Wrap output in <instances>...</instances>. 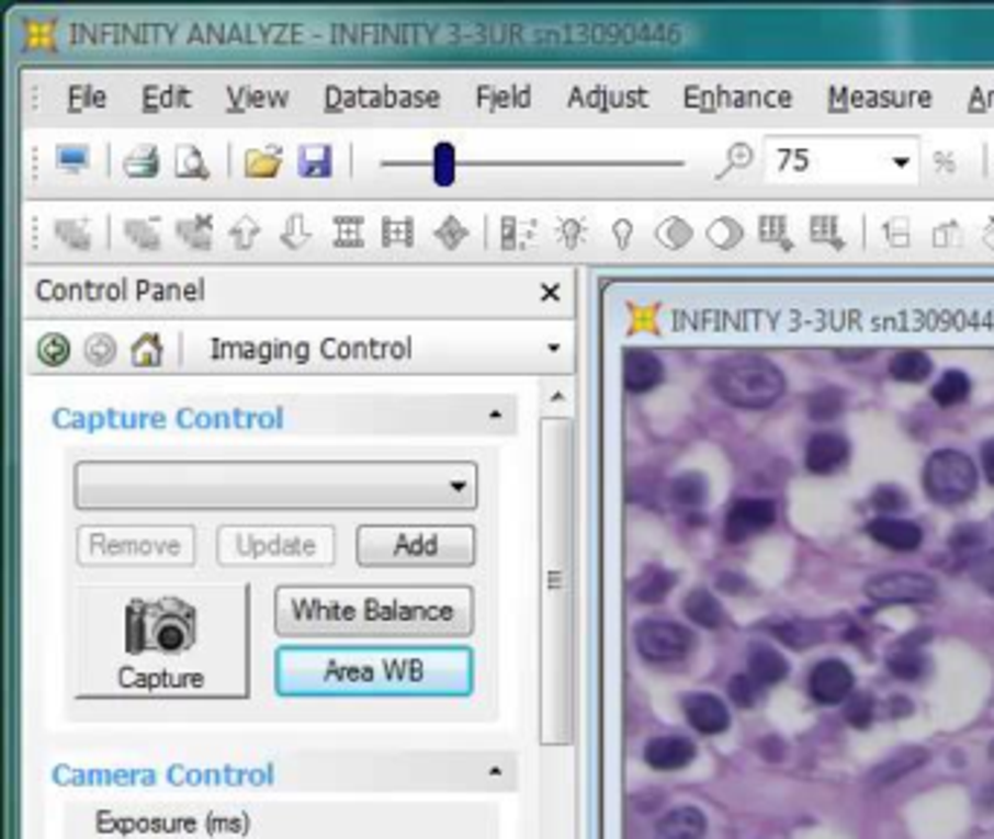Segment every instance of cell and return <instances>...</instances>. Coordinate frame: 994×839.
Returning <instances> with one entry per match:
<instances>
[{
    "label": "cell",
    "mask_w": 994,
    "mask_h": 839,
    "mask_svg": "<svg viewBox=\"0 0 994 839\" xmlns=\"http://www.w3.org/2000/svg\"><path fill=\"white\" fill-rule=\"evenodd\" d=\"M718 589L730 594H744L749 589V580L738 571H723V575H718Z\"/></svg>",
    "instance_id": "4dcf8cb0"
},
{
    "label": "cell",
    "mask_w": 994,
    "mask_h": 839,
    "mask_svg": "<svg viewBox=\"0 0 994 839\" xmlns=\"http://www.w3.org/2000/svg\"><path fill=\"white\" fill-rule=\"evenodd\" d=\"M971 376L962 367H948V371L934 382V388H930V397H934L936 406L942 408H957L965 406L971 399Z\"/></svg>",
    "instance_id": "ffe728a7"
},
{
    "label": "cell",
    "mask_w": 994,
    "mask_h": 839,
    "mask_svg": "<svg viewBox=\"0 0 994 839\" xmlns=\"http://www.w3.org/2000/svg\"><path fill=\"white\" fill-rule=\"evenodd\" d=\"M694 744L689 738H680V735H659V738L647 740L645 746V763L651 770L659 772L686 770L694 761Z\"/></svg>",
    "instance_id": "4fadbf2b"
},
{
    "label": "cell",
    "mask_w": 994,
    "mask_h": 839,
    "mask_svg": "<svg viewBox=\"0 0 994 839\" xmlns=\"http://www.w3.org/2000/svg\"><path fill=\"white\" fill-rule=\"evenodd\" d=\"M980 466H983L986 481L994 487V438H986L983 446H980Z\"/></svg>",
    "instance_id": "1f68e13d"
},
{
    "label": "cell",
    "mask_w": 994,
    "mask_h": 839,
    "mask_svg": "<svg viewBox=\"0 0 994 839\" xmlns=\"http://www.w3.org/2000/svg\"><path fill=\"white\" fill-rule=\"evenodd\" d=\"M910 712H913V705L907 703V696H893V700H890V714H893V717H904V714Z\"/></svg>",
    "instance_id": "d6a6232c"
},
{
    "label": "cell",
    "mask_w": 994,
    "mask_h": 839,
    "mask_svg": "<svg viewBox=\"0 0 994 839\" xmlns=\"http://www.w3.org/2000/svg\"><path fill=\"white\" fill-rule=\"evenodd\" d=\"M68 353L70 344L61 339V336H47V339L42 341V350H38V356H42V362H47V365H61V362L68 359Z\"/></svg>",
    "instance_id": "83f0119b"
},
{
    "label": "cell",
    "mask_w": 994,
    "mask_h": 839,
    "mask_svg": "<svg viewBox=\"0 0 994 839\" xmlns=\"http://www.w3.org/2000/svg\"><path fill=\"white\" fill-rule=\"evenodd\" d=\"M849 461L851 443L846 434L825 429V432L811 434V441L805 443V469L811 475H837L846 469Z\"/></svg>",
    "instance_id": "ba28073f"
},
{
    "label": "cell",
    "mask_w": 994,
    "mask_h": 839,
    "mask_svg": "<svg viewBox=\"0 0 994 839\" xmlns=\"http://www.w3.org/2000/svg\"><path fill=\"white\" fill-rule=\"evenodd\" d=\"M807 694L820 705H840L855 694V670L843 659L816 661L807 673Z\"/></svg>",
    "instance_id": "52a82bcc"
},
{
    "label": "cell",
    "mask_w": 994,
    "mask_h": 839,
    "mask_svg": "<svg viewBox=\"0 0 994 839\" xmlns=\"http://www.w3.org/2000/svg\"><path fill=\"white\" fill-rule=\"evenodd\" d=\"M674 583H677V575L668 571L663 566H647L642 575L636 577V583H633V598L639 603H663L668 594H671Z\"/></svg>",
    "instance_id": "44dd1931"
},
{
    "label": "cell",
    "mask_w": 994,
    "mask_h": 839,
    "mask_svg": "<svg viewBox=\"0 0 994 839\" xmlns=\"http://www.w3.org/2000/svg\"><path fill=\"white\" fill-rule=\"evenodd\" d=\"M705 837V814L694 805H682L659 816L656 823V839H703Z\"/></svg>",
    "instance_id": "5bb4252c"
},
{
    "label": "cell",
    "mask_w": 994,
    "mask_h": 839,
    "mask_svg": "<svg viewBox=\"0 0 994 839\" xmlns=\"http://www.w3.org/2000/svg\"><path fill=\"white\" fill-rule=\"evenodd\" d=\"M694 636L689 627L668 619H645L636 624V650L645 661L668 665L689 656Z\"/></svg>",
    "instance_id": "277c9868"
},
{
    "label": "cell",
    "mask_w": 994,
    "mask_h": 839,
    "mask_svg": "<svg viewBox=\"0 0 994 839\" xmlns=\"http://www.w3.org/2000/svg\"><path fill=\"white\" fill-rule=\"evenodd\" d=\"M989 755H992V758H994V744H992V746H989Z\"/></svg>",
    "instance_id": "e575fe53"
},
{
    "label": "cell",
    "mask_w": 994,
    "mask_h": 839,
    "mask_svg": "<svg viewBox=\"0 0 994 839\" xmlns=\"http://www.w3.org/2000/svg\"><path fill=\"white\" fill-rule=\"evenodd\" d=\"M927 758H930V755H927L925 746H904V749H899L895 755H890L884 763H878L876 770L869 772V781L878 784V787H881V784H893V781L904 779L910 772L922 770L927 763Z\"/></svg>",
    "instance_id": "2e32d148"
},
{
    "label": "cell",
    "mask_w": 994,
    "mask_h": 839,
    "mask_svg": "<svg viewBox=\"0 0 994 839\" xmlns=\"http://www.w3.org/2000/svg\"><path fill=\"white\" fill-rule=\"evenodd\" d=\"M682 612H686V619L700 630H721L726 624V610L721 606V601L714 598L709 589H691L686 598H682Z\"/></svg>",
    "instance_id": "d6986e66"
},
{
    "label": "cell",
    "mask_w": 994,
    "mask_h": 839,
    "mask_svg": "<svg viewBox=\"0 0 994 839\" xmlns=\"http://www.w3.org/2000/svg\"><path fill=\"white\" fill-rule=\"evenodd\" d=\"M682 714L691 723V729H697L700 735H721L730 729V708L723 703L721 696L714 694H686L682 696Z\"/></svg>",
    "instance_id": "8fae6325"
},
{
    "label": "cell",
    "mask_w": 994,
    "mask_h": 839,
    "mask_svg": "<svg viewBox=\"0 0 994 839\" xmlns=\"http://www.w3.org/2000/svg\"><path fill=\"white\" fill-rule=\"evenodd\" d=\"M135 615H140V627L132 624V642L140 636V650H163L176 653L190 642V630H193V615L188 606L181 603H135ZM132 645V647H137Z\"/></svg>",
    "instance_id": "3957f363"
},
{
    "label": "cell",
    "mask_w": 994,
    "mask_h": 839,
    "mask_svg": "<svg viewBox=\"0 0 994 839\" xmlns=\"http://www.w3.org/2000/svg\"><path fill=\"white\" fill-rule=\"evenodd\" d=\"M843 717L849 723L851 729H869L876 721V700L867 691H855L843 705Z\"/></svg>",
    "instance_id": "cb8c5ba5"
},
{
    "label": "cell",
    "mask_w": 994,
    "mask_h": 839,
    "mask_svg": "<svg viewBox=\"0 0 994 839\" xmlns=\"http://www.w3.org/2000/svg\"><path fill=\"white\" fill-rule=\"evenodd\" d=\"M776 501L761 499V496H738L730 501L726 517H723V534L732 545H741L753 540V536L765 534L776 525Z\"/></svg>",
    "instance_id": "8992f818"
},
{
    "label": "cell",
    "mask_w": 994,
    "mask_h": 839,
    "mask_svg": "<svg viewBox=\"0 0 994 839\" xmlns=\"http://www.w3.org/2000/svg\"><path fill=\"white\" fill-rule=\"evenodd\" d=\"M758 755H761L765 761L779 763V761H784V755H788V746H784V740L779 738V735H767V738L758 740Z\"/></svg>",
    "instance_id": "f1b7e54d"
},
{
    "label": "cell",
    "mask_w": 994,
    "mask_h": 839,
    "mask_svg": "<svg viewBox=\"0 0 994 839\" xmlns=\"http://www.w3.org/2000/svg\"><path fill=\"white\" fill-rule=\"evenodd\" d=\"M867 536L872 543L884 545V548L899 554L918 552L922 543H925V531H922V525H916L913 519L904 517H876L867 525Z\"/></svg>",
    "instance_id": "30bf717a"
},
{
    "label": "cell",
    "mask_w": 994,
    "mask_h": 839,
    "mask_svg": "<svg viewBox=\"0 0 994 839\" xmlns=\"http://www.w3.org/2000/svg\"><path fill=\"white\" fill-rule=\"evenodd\" d=\"M671 499L674 504H680L686 510L703 508L705 499H709V478L703 473H697V469L680 473L671 481Z\"/></svg>",
    "instance_id": "7402d4cb"
},
{
    "label": "cell",
    "mask_w": 994,
    "mask_h": 839,
    "mask_svg": "<svg viewBox=\"0 0 994 839\" xmlns=\"http://www.w3.org/2000/svg\"><path fill=\"white\" fill-rule=\"evenodd\" d=\"M983 545H986V528L983 525H974V522H971V525L953 528L951 548L960 554V557L974 559V554H978Z\"/></svg>",
    "instance_id": "484cf974"
},
{
    "label": "cell",
    "mask_w": 994,
    "mask_h": 839,
    "mask_svg": "<svg viewBox=\"0 0 994 839\" xmlns=\"http://www.w3.org/2000/svg\"><path fill=\"white\" fill-rule=\"evenodd\" d=\"M773 636L779 638L782 645L802 650V647L816 645V642L823 638V633H820L816 624H811V621H779L773 627Z\"/></svg>",
    "instance_id": "603a6c76"
},
{
    "label": "cell",
    "mask_w": 994,
    "mask_h": 839,
    "mask_svg": "<svg viewBox=\"0 0 994 839\" xmlns=\"http://www.w3.org/2000/svg\"><path fill=\"white\" fill-rule=\"evenodd\" d=\"M621 379H624V388L630 394H651V390L659 388L665 382L663 359L656 356L654 350L645 348L624 350V356H621Z\"/></svg>",
    "instance_id": "9c48e42d"
},
{
    "label": "cell",
    "mask_w": 994,
    "mask_h": 839,
    "mask_svg": "<svg viewBox=\"0 0 994 839\" xmlns=\"http://www.w3.org/2000/svg\"><path fill=\"white\" fill-rule=\"evenodd\" d=\"M934 371H936L934 359L918 348L899 350V353L890 359V365H886L890 379L901 382V385H922V382H927L934 376Z\"/></svg>",
    "instance_id": "e0dca14e"
},
{
    "label": "cell",
    "mask_w": 994,
    "mask_h": 839,
    "mask_svg": "<svg viewBox=\"0 0 994 839\" xmlns=\"http://www.w3.org/2000/svg\"><path fill=\"white\" fill-rule=\"evenodd\" d=\"M726 694L738 708H753L758 696V682L749 673H735L726 685Z\"/></svg>",
    "instance_id": "4316f807"
},
{
    "label": "cell",
    "mask_w": 994,
    "mask_h": 839,
    "mask_svg": "<svg viewBox=\"0 0 994 839\" xmlns=\"http://www.w3.org/2000/svg\"><path fill=\"white\" fill-rule=\"evenodd\" d=\"M872 508L881 513V517H893V513H904L910 508V496L904 492L901 484H881L872 492Z\"/></svg>",
    "instance_id": "d4e9b609"
},
{
    "label": "cell",
    "mask_w": 994,
    "mask_h": 839,
    "mask_svg": "<svg viewBox=\"0 0 994 839\" xmlns=\"http://www.w3.org/2000/svg\"><path fill=\"white\" fill-rule=\"evenodd\" d=\"M712 388L726 406L741 411H767L788 394V379L773 359L741 350L714 362Z\"/></svg>",
    "instance_id": "6da1fadb"
},
{
    "label": "cell",
    "mask_w": 994,
    "mask_h": 839,
    "mask_svg": "<svg viewBox=\"0 0 994 839\" xmlns=\"http://www.w3.org/2000/svg\"><path fill=\"white\" fill-rule=\"evenodd\" d=\"M980 805L989 807V810H994V781H992V784H986V787H983V793H980Z\"/></svg>",
    "instance_id": "836d02e7"
},
{
    "label": "cell",
    "mask_w": 994,
    "mask_h": 839,
    "mask_svg": "<svg viewBox=\"0 0 994 839\" xmlns=\"http://www.w3.org/2000/svg\"><path fill=\"white\" fill-rule=\"evenodd\" d=\"M749 677L756 679L758 685H779L791 673V661L784 659L782 650H776L770 645H749Z\"/></svg>",
    "instance_id": "9a60e30c"
},
{
    "label": "cell",
    "mask_w": 994,
    "mask_h": 839,
    "mask_svg": "<svg viewBox=\"0 0 994 839\" xmlns=\"http://www.w3.org/2000/svg\"><path fill=\"white\" fill-rule=\"evenodd\" d=\"M846 408H849V390L840 385H823L805 399V415L811 423H834L846 415Z\"/></svg>",
    "instance_id": "ac0fdd59"
},
{
    "label": "cell",
    "mask_w": 994,
    "mask_h": 839,
    "mask_svg": "<svg viewBox=\"0 0 994 839\" xmlns=\"http://www.w3.org/2000/svg\"><path fill=\"white\" fill-rule=\"evenodd\" d=\"M971 571H974V580H978V583L983 586L986 592L994 594V552L992 554H983V557H978V563H974V568H971Z\"/></svg>",
    "instance_id": "f546056e"
},
{
    "label": "cell",
    "mask_w": 994,
    "mask_h": 839,
    "mask_svg": "<svg viewBox=\"0 0 994 839\" xmlns=\"http://www.w3.org/2000/svg\"><path fill=\"white\" fill-rule=\"evenodd\" d=\"M930 633H910V636L899 638L893 647H890V656H886V670L893 673L895 679H904V682H916V679L925 677V653H922V645H925Z\"/></svg>",
    "instance_id": "7c38bea8"
},
{
    "label": "cell",
    "mask_w": 994,
    "mask_h": 839,
    "mask_svg": "<svg viewBox=\"0 0 994 839\" xmlns=\"http://www.w3.org/2000/svg\"><path fill=\"white\" fill-rule=\"evenodd\" d=\"M980 487V466L969 452L936 450L922 466V490L939 508H960L974 499Z\"/></svg>",
    "instance_id": "7a4b0ae2"
},
{
    "label": "cell",
    "mask_w": 994,
    "mask_h": 839,
    "mask_svg": "<svg viewBox=\"0 0 994 839\" xmlns=\"http://www.w3.org/2000/svg\"><path fill=\"white\" fill-rule=\"evenodd\" d=\"M863 592L878 606H904V603L934 601L939 586L934 577L922 575V571H884V575L869 577Z\"/></svg>",
    "instance_id": "5b68a950"
}]
</instances>
